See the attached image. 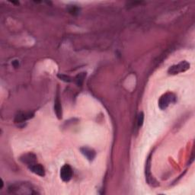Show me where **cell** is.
Returning <instances> with one entry per match:
<instances>
[{"instance_id": "5", "label": "cell", "mask_w": 195, "mask_h": 195, "mask_svg": "<svg viewBox=\"0 0 195 195\" xmlns=\"http://www.w3.org/2000/svg\"><path fill=\"white\" fill-rule=\"evenodd\" d=\"M81 152H82V154H83L88 159L90 160V161H92L95 158V152L93 149H90V148L88 147L81 148Z\"/></svg>"}, {"instance_id": "4", "label": "cell", "mask_w": 195, "mask_h": 195, "mask_svg": "<svg viewBox=\"0 0 195 195\" xmlns=\"http://www.w3.org/2000/svg\"><path fill=\"white\" fill-rule=\"evenodd\" d=\"M30 169L32 172H34L36 175L40 176H44L45 175V172H44V167L40 164H34V165H31Z\"/></svg>"}, {"instance_id": "10", "label": "cell", "mask_w": 195, "mask_h": 195, "mask_svg": "<svg viewBox=\"0 0 195 195\" xmlns=\"http://www.w3.org/2000/svg\"><path fill=\"white\" fill-rule=\"evenodd\" d=\"M58 77L60 79H62V80H63V81H64V82H71V79H70L69 76H67L60 75H60H58Z\"/></svg>"}, {"instance_id": "11", "label": "cell", "mask_w": 195, "mask_h": 195, "mask_svg": "<svg viewBox=\"0 0 195 195\" xmlns=\"http://www.w3.org/2000/svg\"><path fill=\"white\" fill-rule=\"evenodd\" d=\"M143 119H144V116H143V114L140 113V114H139V117H138V125H139V127H141V126L143 125Z\"/></svg>"}, {"instance_id": "8", "label": "cell", "mask_w": 195, "mask_h": 195, "mask_svg": "<svg viewBox=\"0 0 195 195\" xmlns=\"http://www.w3.org/2000/svg\"><path fill=\"white\" fill-rule=\"evenodd\" d=\"M54 110L56 112V115L57 116L58 119L62 118V108H61V104H60V101L59 99V97L57 95L56 100H55V105H54Z\"/></svg>"}, {"instance_id": "3", "label": "cell", "mask_w": 195, "mask_h": 195, "mask_svg": "<svg viewBox=\"0 0 195 195\" xmlns=\"http://www.w3.org/2000/svg\"><path fill=\"white\" fill-rule=\"evenodd\" d=\"M60 177L64 182H69L72 177V168L69 165H64L60 170Z\"/></svg>"}, {"instance_id": "9", "label": "cell", "mask_w": 195, "mask_h": 195, "mask_svg": "<svg viewBox=\"0 0 195 195\" xmlns=\"http://www.w3.org/2000/svg\"><path fill=\"white\" fill-rule=\"evenodd\" d=\"M86 76V72H81L79 73L76 77V84L78 85L79 86H81L83 83V81L85 77Z\"/></svg>"}, {"instance_id": "1", "label": "cell", "mask_w": 195, "mask_h": 195, "mask_svg": "<svg viewBox=\"0 0 195 195\" xmlns=\"http://www.w3.org/2000/svg\"><path fill=\"white\" fill-rule=\"evenodd\" d=\"M175 99L176 98L175 95L172 94V93L168 92L163 95L158 101V106H159L160 109L165 110L171 103L175 102Z\"/></svg>"}, {"instance_id": "2", "label": "cell", "mask_w": 195, "mask_h": 195, "mask_svg": "<svg viewBox=\"0 0 195 195\" xmlns=\"http://www.w3.org/2000/svg\"><path fill=\"white\" fill-rule=\"evenodd\" d=\"M190 68V64L187 61H182L178 64L172 66L168 69V73L171 75H175V74L180 73V72H185Z\"/></svg>"}, {"instance_id": "12", "label": "cell", "mask_w": 195, "mask_h": 195, "mask_svg": "<svg viewBox=\"0 0 195 195\" xmlns=\"http://www.w3.org/2000/svg\"><path fill=\"white\" fill-rule=\"evenodd\" d=\"M12 65L14 67H15V68H17V67L19 66V62L18 61V60H15V61H13L12 63Z\"/></svg>"}, {"instance_id": "7", "label": "cell", "mask_w": 195, "mask_h": 195, "mask_svg": "<svg viewBox=\"0 0 195 195\" xmlns=\"http://www.w3.org/2000/svg\"><path fill=\"white\" fill-rule=\"evenodd\" d=\"M22 159V161L23 162V163H25L27 164H28V165H34V162H35L36 160V157L34 155L32 154V153H29V154H27L25 155V156H23V158H21Z\"/></svg>"}, {"instance_id": "6", "label": "cell", "mask_w": 195, "mask_h": 195, "mask_svg": "<svg viewBox=\"0 0 195 195\" xmlns=\"http://www.w3.org/2000/svg\"><path fill=\"white\" fill-rule=\"evenodd\" d=\"M34 115L33 113H26V114H22V115H17L16 117H15V121L16 123H22V122L25 121V120H27V119L32 118Z\"/></svg>"}]
</instances>
